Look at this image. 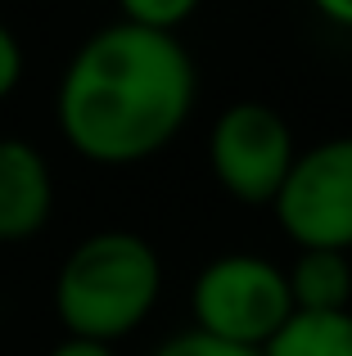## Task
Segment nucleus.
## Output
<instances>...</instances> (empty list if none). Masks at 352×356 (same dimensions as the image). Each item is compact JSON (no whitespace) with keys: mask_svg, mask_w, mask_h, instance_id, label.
<instances>
[{"mask_svg":"<svg viewBox=\"0 0 352 356\" xmlns=\"http://www.w3.org/2000/svg\"><path fill=\"white\" fill-rule=\"evenodd\" d=\"M199 99V68L172 32L109 23L63 63L54 122L63 145L95 167H136L185 131Z\"/></svg>","mask_w":352,"mask_h":356,"instance_id":"f257e3e1","label":"nucleus"},{"mask_svg":"<svg viewBox=\"0 0 352 356\" xmlns=\"http://www.w3.org/2000/svg\"><path fill=\"white\" fill-rule=\"evenodd\" d=\"M163 298V257L136 230H95L54 270V316L72 339L118 343L154 316Z\"/></svg>","mask_w":352,"mask_h":356,"instance_id":"f03ea898","label":"nucleus"},{"mask_svg":"<svg viewBox=\"0 0 352 356\" xmlns=\"http://www.w3.org/2000/svg\"><path fill=\"white\" fill-rule=\"evenodd\" d=\"M190 330L230 348L262 352L294 316L285 266L262 252H221L190 284Z\"/></svg>","mask_w":352,"mask_h":356,"instance_id":"7ed1b4c3","label":"nucleus"},{"mask_svg":"<svg viewBox=\"0 0 352 356\" xmlns=\"http://www.w3.org/2000/svg\"><path fill=\"white\" fill-rule=\"evenodd\" d=\"M294 158V127L266 99H235L208 127V172L217 190L244 208H271Z\"/></svg>","mask_w":352,"mask_h":356,"instance_id":"20e7f679","label":"nucleus"},{"mask_svg":"<svg viewBox=\"0 0 352 356\" xmlns=\"http://www.w3.org/2000/svg\"><path fill=\"white\" fill-rule=\"evenodd\" d=\"M271 217L294 248L352 252V136L298 149Z\"/></svg>","mask_w":352,"mask_h":356,"instance_id":"39448f33","label":"nucleus"},{"mask_svg":"<svg viewBox=\"0 0 352 356\" xmlns=\"http://www.w3.org/2000/svg\"><path fill=\"white\" fill-rule=\"evenodd\" d=\"M54 176L23 136H0V243H27L50 226Z\"/></svg>","mask_w":352,"mask_h":356,"instance_id":"423d86ee","label":"nucleus"},{"mask_svg":"<svg viewBox=\"0 0 352 356\" xmlns=\"http://www.w3.org/2000/svg\"><path fill=\"white\" fill-rule=\"evenodd\" d=\"M294 312H352V252L335 248H298L285 266Z\"/></svg>","mask_w":352,"mask_h":356,"instance_id":"0eeeda50","label":"nucleus"},{"mask_svg":"<svg viewBox=\"0 0 352 356\" xmlns=\"http://www.w3.org/2000/svg\"><path fill=\"white\" fill-rule=\"evenodd\" d=\"M262 356H352V312H294Z\"/></svg>","mask_w":352,"mask_h":356,"instance_id":"6e6552de","label":"nucleus"},{"mask_svg":"<svg viewBox=\"0 0 352 356\" xmlns=\"http://www.w3.org/2000/svg\"><path fill=\"white\" fill-rule=\"evenodd\" d=\"M203 0H118V18L145 32H181L194 14H199Z\"/></svg>","mask_w":352,"mask_h":356,"instance_id":"1a4fd4ad","label":"nucleus"},{"mask_svg":"<svg viewBox=\"0 0 352 356\" xmlns=\"http://www.w3.org/2000/svg\"><path fill=\"white\" fill-rule=\"evenodd\" d=\"M150 356H262V352H248V348H230V343H217L199 330H185V334H172L168 343H159Z\"/></svg>","mask_w":352,"mask_h":356,"instance_id":"9d476101","label":"nucleus"},{"mask_svg":"<svg viewBox=\"0 0 352 356\" xmlns=\"http://www.w3.org/2000/svg\"><path fill=\"white\" fill-rule=\"evenodd\" d=\"M23 68H27L23 41L14 36V27H9V23H0V99H9V95L18 90V81H23Z\"/></svg>","mask_w":352,"mask_h":356,"instance_id":"9b49d317","label":"nucleus"},{"mask_svg":"<svg viewBox=\"0 0 352 356\" xmlns=\"http://www.w3.org/2000/svg\"><path fill=\"white\" fill-rule=\"evenodd\" d=\"M45 356H118L109 343H95V339H72V334H63L59 343H54Z\"/></svg>","mask_w":352,"mask_h":356,"instance_id":"f8f14e48","label":"nucleus"},{"mask_svg":"<svg viewBox=\"0 0 352 356\" xmlns=\"http://www.w3.org/2000/svg\"><path fill=\"white\" fill-rule=\"evenodd\" d=\"M312 9H317L326 23L344 27V32H352V0H312Z\"/></svg>","mask_w":352,"mask_h":356,"instance_id":"ddd939ff","label":"nucleus"}]
</instances>
